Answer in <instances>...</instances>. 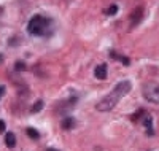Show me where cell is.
<instances>
[{
	"label": "cell",
	"mask_w": 159,
	"mask_h": 151,
	"mask_svg": "<svg viewBox=\"0 0 159 151\" xmlns=\"http://www.w3.org/2000/svg\"><path fill=\"white\" fill-rule=\"evenodd\" d=\"M5 143H7L8 148H15V145H16V137H15V134L8 132V134L5 135Z\"/></svg>",
	"instance_id": "8992f818"
},
{
	"label": "cell",
	"mask_w": 159,
	"mask_h": 151,
	"mask_svg": "<svg viewBox=\"0 0 159 151\" xmlns=\"http://www.w3.org/2000/svg\"><path fill=\"white\" fill-rule=\"evenodd\" d=\"M3 61V56H2V54H0V62H2Z\"/></svg>",
	"instance_id": "2e32d148"
},
{
	"label": "cell",
	"mask_w": 159,
	"mask_h": 151,
	"mask_svg": "<svg viewBox=\"0 0 159 151\" xmlns=\"http://www.w3.org/2000/svg\"><path fill=\"white\" fill-rule=\"evenodd\" d=\"M15 68H16L18 72H21V70H24V68H25V64H24V62H21V61H18V62H16V65H15Z\"/></svg>",
	"instance_id": "8fae6325"
},
{
	"label": "cell",
	"mask_w": 159,
	"mask_h": 151,
	"mask_svg": "<svg viewBox=\"0 0 159 151\" xmlns=\"http://www.w3.org/2000/svg\"><path fill=\"white\" fill-rule=\"evenodd\" d=\"M151 122H153L151 116H147V118H145V121H143V124H145V127H151Z\"/></svg>",
	"instance_id": "7c38bea8"
},
{
	"label": "cell",
	"mask_w": 159,
	"mask_h": 151,
	"mask_svg": "<svg viewBox=\"0 0 159 151\" xmlns=\"http://www.w3.org/2000/svg\"><path fill=\"white\" fill-rule=\"evenodd\" d=\"M27 135L30 137V139H34V140H37L38 137H40L38 130H35V129H32V127H29V129H27Z\"/></svg>",
	"instance_id": "ba28073f"
},
{
	"label": "cell",
	"mask_w": 159,
	"mask_h": 151,
	"mask_svg": "<svg viewBox=\"0 0 159 151\" xmlns=\"http://www.w3.org/2000/svg\"><path fill=\"white\" fill-rule=\"evenodd\" d=\"M3 130H5V122L0 119V132H3Z\"/></svg>",
	"instance_id": "4fadbf2b"
},
{
	"label": "cell",
	"mask_w": 159,
	"mask_h": 151,
	"mask_svg": "<svg viewBox=\"0 0 159 151\" xmlns=\"http://www.w3.org/2000/svg\"><path fill=\"white\" fill-rule=\"evenodd\" d=\"M43 108V100H37V103L32 107V112L35 113V112H40V110Z\"/></svg>",
	"instance_id": "9c48e42d"
},
{
	"label": "cell",
	"mask_w": 159,
	"mask_h": 151,
	"mask_svg": "<svg viewBox=\"0 0 159 151\" xmlns=\"http://www.w3.org/2000/svg\"><path fill=\"white\" fill-rule=\"evenodd\" d=\"M46 151H57V149H54V148H48Z\"/></svg>",
	"instance_id": "9a60e30c"
},
{
	"label": "cell",
	"mask_w": 159,
	"mask_h": 151,
	"mask_svg": "<svg viewBox=\"0 0 159 151\" xmlns=\"http://www.w3.org/2000/svg\"><path fill=\"white\" fill-rule=\"evenodd\" d=\"M94 75H96L97 80H105V78H107V65H105V64H100L99 67H96Z\"/></svg>",
	"instance_id": "5b68a950"
},
{
	"label": "cell",
	"mask_w": 159,
	"mask_h": 151,
	"mask_svg": "<svg viewBox=\"0 0 159 151\" xmlns=\"http://www.w3.org/2000/svg\"><path fill=\"white\" fill-rule=\"evenodd\" d=\"M75 126V119L73 118H65L64 121H62V127L64 129H72Z\"/></svg>",
	"instance_id": "52a82bcc"
},
{
	"label": "cell",
	"mask_w": 159,
	"mask_h": 151,
	"mask_svg": "<svg viewBox=\"0 0 159 151\" xmlns=\"http://www.w3.org/2000/svg\"><path fill=\"white\" fill-rule=\"evenodd\" d=\"M3 94H5V86H0V99H2Z\"/></svg>",
	"instance_id": "5bb4252c"
},
{
	"label": "cell",
	"mask_w": 159,
	"mask_h": 151,
	"mask_svg": "<svg viewBox=\"0 0 159 151\" xmlns=\"http://www.w3.org/2000/svg\"><path fill=\"white\" fill-rule=\"evenodd\" d=\"M143 97L151 103L159 105V83H147L143 86Z\"/></svg>",
	"instance_id": "3957f363"
},
{
	"label": "cell",
	"mask_w": 159,
	"mask_h": 151,
	"mask_svg": "<svg viewBox=\"0 0 159 151\" xmlns=\"http://www.w3.org/2000/svg\"><path fill=\"white\" fill-rule=\"evenodd\" d=\"M132 89V85L130 81L124 80V81H119V83L111 89L110 94H107L105 97L96 105V110H99V112H111V110L118 105V102L121 100L124 95H127Z\"/></svg>",
	"instance_id": "6da1fadb"
},
{
	"label": "cell",
	"mask_w": 159,
	"mask_h": 151,
	"mask_svg": "<svg viewBox=\"0 0 159 151\" xmlns=\"http://www.w3.org/2000/svg\"><path fill=\"white\" fill-rule=\"evenodd\" d=\"M51 19L42 16V15H35L29 24H27V30L30 35H37V37H45L51 34Z\"/></svg>",
	"instance_id": "7a4b0ae2"
},
{
	"label": "cell",
	"mask_w": 159,
	"mask_h": 151,
	"mask_svg": "<svg viewBox=\"0 0 159 151\" xmlns=\"http://www.w3.org/2000/svg\"><path fill=\"white\" fill-rule=\"evenodd\" d=\"M142 16H143V8L139 7L137 10H134V13H132V16H130V25H137L140 22Z\"/></svg>",
	"instance_id": "277c9868"
},
{
	"label": "cell",
	"mask_w": 159,
	"mask_h": 151,
	"mask_svg": "<svg viewBox=\"0 0 159 151\" xmlns=\"http://www.w3.org/2000/svg\"><path fill=\"white\" fill-rule=\"evenodd\" d=\"M116 11H118V7H116V5H111V7L107 10V15H108V16H113V15H116Z\"/></svg>",
	"instance_id": "30bf717a"
}]
</instances>
